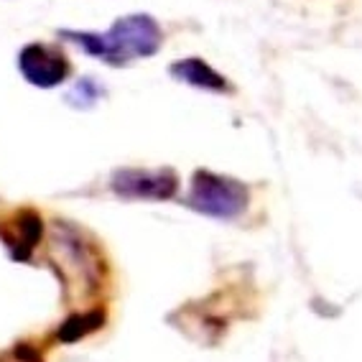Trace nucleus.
<instances>
[{"instance_id": "obj_1", "label": "nucleus", "mask_w": 362, "mask_h": 362, "mask_svg": "<svg viewBox=\"0 0 362 362\" xmlns=\"http://www.w3.org/2000/svg\"><path fill=\"white\" fill-rule=\"evenodd\" d=\"M62 36L82 46L92 57L103 59L107 64L120 66L133 59L153 57L161 49L163 33L151 16L136 13L117 18L110 26V31L92 33V31H62Z\"/></svg>"}, {"instance_id": "obj_2", "label": "nucleus", "mask_w": 362, "mask_h": 362, "mask_svg": "<svg viewBox=\"0 0 362 362\" xmlns=\"http://www.w3.org/2000/svg\"><path fill=\"white\" fill-rule=\"evenodd\" d=\"M247 187L238 179L212 174V171H197L192 189H189L187 204L197 212L217 217V220H235L247 207Z\"/></svg>"}, {"instance_id": "obj_3", "label": "nucleus", "mask_w": 362, "mask_h": 362, "mask_svg": "<svg viewBox=\"0 0 362 362\" xmlns=\"http://www.w3.org/2000/svg\"><path fill=\"white\" fill-rule=\"evenodd\" d=\"M179 179L171 168H120L112 174V192L123 199H171Z\"/></svg>"}, {"instance_id": "obj_4", "label": "nucleus", "mask_w": 362, "mask_h": 362, "mask_svg": "<svg viewBox=\"0 0 362 362\" xmlns=\"http://www.w3.org/2000/svg\"><path fill=\"white\" fill-rule=\"evenodd\" d=\"M21 74L36 87H57L69 77L71 64L64 54L46 44H28L23 46V52L18 57Z\"/></svg>"}, {"instance_id": "obj_5", "label": "nucleus", "mask_w": 362, "mask_h": 362, "mask_svg": "<svg viewBox=\"0 0 362 362\" xmlns=\"http://www.w3.org/2000/svg\"><path fill=\"white\" fill-rule=\"evenodd\" d=\"M171 77L179 79V82H187L192 87H199V90H209V92H230V84L222 77L220 71H214L212 66L204 62V59L189 57L181 59L176 64H171Z\"/></svg>"}, {"instance_id": "obj_6", "label": "nucleus", "mask_w": 362, "mask_h": 362, "mask_svg": "<svg viewBox=\"0 0 362 362\" xmlns=\"http://www.w3.org/2000/svg\"><path fill=\"white\" fill-rule=\"evenodd\" d=\"M100 322H103V317H100V314H82V317L69 319V322H66L64 327H62L59 337H62L64 342H74L77 337H84L87 332L98 329Z\"/></svg>"}, {"instance_id": "obj_7", "label": "nucleus", "mask_w": 362, "mask_h": 362, "mask_svg": "<svg viewBox=\"0 0 362 362\" xmlns=\"http://www.w3.org/2000/svg\"><path fill=\"white\" fill-rule=\"evenodd\" d=\"M74 98H82V103H79V105H82V107H87V105H92L95 100L100 98V90L90 82V79H82V82L74 87V92H69V95H66V100H69V103Z\"/></svg>"}]
</instances>
